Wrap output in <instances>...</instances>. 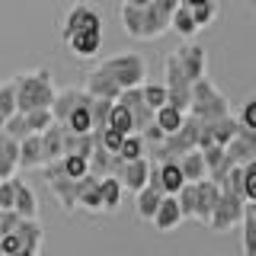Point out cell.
I'll use <instances>...</instances> for the list:
<instances>
[{
	"mask_svg": "<svg viewBox=\"0 0 256 256\" xmlns=\"http://www.w3.org/2000/svg\"><path fill=\"white\" fill-rule=\"evenodd\" d=\"M90 100V93L86 90H77V86H68V90H58L54 93V100H52V116H54V122H64V118L74 112L80 102H86Z\"/></svg>",
	"mask_w": 256,
	"mask_h": 256,
	"instance_id": "16",
	"label": "cell"
},
{
	"mask_svg": "<svg viewBox=\"0 0 256 256\" xmlns=\"http://www.w3.org/2000/svg\"><path fill=\"white\" fill-rule=\"evenodd\" d=\"M90 96H100V100H118V93H122V86L112 80L102 68H96L86 74V86H84Z\"/></svg>",
	"mask_w": 256,
	"mask_h": 256,
	"instance_id": "18",
	"label": "cell"
},
{
	"mask_svg": "<svg viewBox=\"0 0 256 256\" xmlns=\"http://www.w3.org/2000/svg\"><path fill=\"white\" fill-rule=\"evenodd\" d=\"M150 4H154L157 10H160V13L173 16V10H176V6H180V0H150Z\"/></svg>",
	"mask_w": 256,
	"mask_h": 256,
	"instance_id": "47",
	"label": "cell"
},
{
	"mask_svg": "<svg viewBox=\"0 0 256 256\" xmlns=\"http://www.w3.org/2000/svg\"><path fill=\"white\" fill-rule=\"evenodd\" d=\"M109 128H116V132H122V134H132L134 132V116H132V109L125 106L122 100H112V109H109Z\"/></svg>",
	"mask_w": 256,
	"mask_h": 256,
	"instance_id": "26",
	"label": "cell"
},
{
	"mask_svg": "<svg viewBox=\"0 0 256 256\" xmlns=\"http://www.w3.org/2000/svg\"><path fill=\"white\" fill-rule=\"evenodd\" d=\"M180 166H182V176H186V182H198L202 176H208L205 170V157H202V150H189V154H182L180 157Z\"/></svg>",
	"mask_w": 256,
	"mask_h": 256,
	"instance_id": "29",
	"label": "cell"
},
{
	"mask_svg": "<svg viewBox=\"0 0 256 256\" xmlns=\"http://www.w3.org/2000/svg\"><path fill=\"white\" fill-rule=\"evenodd\" d=\"M218 13H221V4H218V0H205V4L192 6V16H196V26L198 29H208L214 20H218Z\"/></svg>",
	"mask_w": 256,
	"mask_h": 256,
	"instance_id": "33",
	"label": "cell"
},
{
	"mask_svg": "<svg viewBox=\"0 0 256 256\" xmlns=\"http://www.w3.org/2000/svg\"><path fill=\"white\" fill-rule=\"evenodd\" d=\"M125 4H132V6H148L150 0H125Z\"/></svg>",
	"mask_w": 256,
	"mask_h": 256,
	"instance_id": "49",
	"label": "cell"
},
{
	"mask_svg": "<svg viewBox=\"0 0 256 256\" xmlns=\"http://www.w3.org/2000/svg\"><path fill=\"white\" fill-rule=\"evenodd\" d=\"M118 157H122V160H138V157H144V138H141V132L125 134L122 148H118Z\"/></svg>",
	"mask_w": 256,
	"mask_h": 256,
	"instance_id": "35",
	"label": "cell"
},
{
	"mask_svg": "<svg viewBox=\"0 0 256 256\" xmlns=\"http://www.w3.org/2000/svg\"><path fill=\"white\" fill-rule=\"evenodd\" d=\"M93 134H96V141H100L109 154H118V148H122V141H125V134L116 132V128H109V125L100 128V132H93Z\"/></svg>",
	"mask_w": 256,
	"mask_h": 256,
	"instance_id": "41",
	"label": "cell"
},
{
	"mask_svg": "<svg viewBox=\"0 0 256 256\" xmlns=\"http://www.w3.org/2000/svg\"><path fill=\"white\" fill-rule=\"evenodd\" d=\"M122 26L132 38L150 42V38H160L164 32H170V16L160 13L154 4H148V6L122 4Z\"/></svg>",
	"mask_w": 256,
	"mask_h": 256,
	"instance_id": "2",
	"label": "cell"
},
{
	"mask_svg": "<svg viewBox=\"0 0 256 256\" xmlns=\"http://www.w3.org/2000/svg\"><path fill=\"white\" fill-rule=\"evenodd\" d=\"M90 26H102V16L100 10H93L90 4H74L64 16V26H61V38H70L80 29H90Z\"/></svg>",
	"mask_w": 256,
	"mask_h": 256,
	"instance_id": "10",
	"label": "cell"
},
{
	"mask_svg": "<svg viewBox=\"0 0 256 256\" xmlns=\"http://www.w3.org/2000/svg\"><path fill=\"white\" fill-rule=\"evenodd\" d=\"M154 122L164 128V134H173L176 128L186 122V112H180L176 106H170V102H166V106H160V109L154 112Z\"/></svg>",
	"mask_w": 256,
	"mask_h": 256,
	"instance_id": "30",
	"label": "cell"
},
{
	"mask_svg": "<svg viewBox=\"0 0 256 256\" xmlns=\"http://www.w3.org/2000/svg\"><path fill=\"white\" fill-rule=\"evenodd\" d=\"M237 122L244 128H253V132H256V96H250V100L244 102V112H240Z\"/></svg>",
	"mask_w": 256,
	"mask_h": 256,
	"instance_id": "45",
	"label": "cell"
},
{
	"mask_svg": "<svg viewBox=\"0 0 256 256\" xmlns=\"http://www.w3.org/2000/svg\"><path fill=\"white\" fill-rule=\"evenodd\" d=\"M77 208L86 212H102V196H100V176L86 173L77 180Z\"/></svg>",
	"mask_w": 256,
	"mask_h": 256,
	"instance_id": "17",
	"label": "cell"
},
{
	"mask_svg": "<svg viewBox=\"0 0 256 256\" xmlns=\"http://www.w3.org/2000/svg\"><path fill=\"white\" fill-rule=\"evenodd\" d=\"M13 198H16L13 176H10V180H0V208H13Z\"/></svg>",
	"mask_w": 256,
	"mask_h": 256,
	"instance_id": "46",
	"label": "cell"
},
{
	"mask_svg": "<svg viewBox=\"0 0 256 256\" xmlns=\"http://www.w3.org/2000/svg\"><path fill=\"white\" fill-rule=\"evenodd\" d=\"M58 166H61L64 176L80 180V176L90 173V157H84V154H64V157H58Z\"/></svg>",
	"mask_w": 256,
	"mask_h": 256,
	"instance_id": "31",
	"label": "cell"
},
{
	"mask_svg": "<svg viewBox=\"0 0 256 256\" xmlns=\"http://www.w3.org/2000/svg\"><path fill=\"white\" fill-rule=\"evenodd\" d=\"M250 4H253V6H256V0H250Z\"/></svg>",
	"mask_w": 256,
	"mask_h": 256,
	"instance_id": "51",
	"label": "cell"
},
{
	"mask_svg": "<svg viewBox=\"0 0 256 256\" xmlns=\"http://www.w3.org/2000/svg\"><path fill=\"white\" fill-rule=\"evenodd\" d=\"M164 74H166V102L176 106L180 112H189L192 106V80L186 77V70H182V64L176 54H170L164 64Z\"/></svg>",
	"mask_w": 256,
	"mask_h": 256,
	"instance_id": "6",
	"label": "cell"
},
{
	"mask_svg": "<svg viewBox=\"0 0 256 256\" xmlns=\"http://www.w3.org/2000/svg\"><path fill=\"white\" fill-rule=\"evenodd\" d=\"M13 112H16V80H6V84H0V128Z\"/></svg>",
	"mask_w": 256,
	"mask_h": 256,
	"instance_id": "32",
	"label": "cell"
},
{
	"mask_svg": "<svg viewBox=\"0 0 256 256\" xmlns=\"http://www.w3.org/2000/svg\"><path fill=\"white\" fill-rule=\"evenodd\" d=\"M244 198L256 202V157L250 164H244Z\"/></svg>",
	"mask_w": 256,
	"mask_h": 256,
	"instance_id": "43",
	"label": "cell"
},
{
	"mask_svg": "<svg viewBox=\"0 0 256 256\" xmlns=\"http://www.w3.org/2000/svg\"><path fill=\"white\" fill-rule=\"evenodd\" d=\"M221 189L230 192V196H244V164H234V166H230V173L224 176Z\"/></svg>",
	"mask_w": 256,
	"mask_h": 256,
	"instance_id": "42",
	"label": "cell"
},
{
	"mask_svg": "<svg viewBox=\"0 0 256 256\" xmlns=\"http://www.w3.org/2000/svg\"><path fill=\"white\" fill-rule=\"evenodd\" d=\"M109 109H112V100H100V96H90L93 132H100V128H106V122H109Z\"/></svg>",
	"mask_w": 256,
	"mask_h": 256,
	"instance_id": "37",
	"label": "cell"
},
{
	"mask_svg": "<svg viewBox=\"0 0 256 256\" xmlns=\"http://www.w3.org/2000/svg\"><path fill=\"white\" fill-rule=\"evenodd\" d=\"M0 132H6V134H10V138H16V141H22L26 134H32V132H29V122H26V112L16 109L13 116L4 122V128H0Z\"/></svg>",
	"mask_w": 256,
	"mask_h": 256,
	"instance_id": "34",
	"label": "cell"
},
{
	"mask_svg": "<svg viewBox=\"0 0 256 256\" xmlns=\"http://www.w3.org/2000/svg\"><path fill=\"white\" fill-rule=\"evenodd\" d=\"M70 48V54L74 58H96L102 48V26H90V29H80L74 32L70 38H64Z\"/></svg>",
	"mask_w": 256,
	"mask_h": 256,
	"instance_id": "11",
	"label": "cell"
},
{
	"mask_svg": "<svg viewBox=\"0 0 256 256\" xmlns=\"http://www.w3.org/2000/svg\"><path fill=\"white\" fill-rule=\"evenodd\" d=\"M182 221H186V218H182V212H180V202H176V196H164V198H160L154 218H150V224H154L160 234H170V230H176Z\"/></svg>",
	"mask_w": 256,
	"mask_h": 256,
	"instance_id": "14",
	"label": "cell"
},
{
	"mask_svg": "<svg viewBox=\"0 0 256 256\" xmlns=\"http://www.w3.org/2000/svg\"><path fill=\"white\" fill-rule=\"evenodd\" d=\"M26 122H29V132H36V134H42L48 125L54 122V116H52V109H29L26 112Z\"/></svg>",
	"mask_w": 256,
	"mask_h": 256,
	"instance_id": "40",
	"label": "cell"
},
{
	"mask_svg": "<svg viewBox=\"0 0 256 256\" xmlns=\"http://www.w3.org/2000/svg\"><path fill=\"white\" fill-rule=\"evenodd\" d=\"M148 176H150V164L148 157H138V160H125L122 170H118V180H122V186L128 192H138L148 186Z\"/></svg>",
	"mask_w": 256,
	"mask_h": 256,
	"instance_id": "15",
	"label": "cell"
},
{
	"mask_svg": "<svg viewBox=\"0 0 256 256\" xmlns=\"http://www.w3.org/2000/svg\"><path fill=\"white\" fill-rule=\"evenodd\" d=\"M202 157H205V170L218 166L224 160V144H208V148H202Z\"/></svg>",
	"mask_w": 256,
	"mask_h": 256,
	"instance_id": "44",
	"label": "cell"
},
{
	"mask_svg": "<svg viewBox=\"0 0 256 256\" xmlns=\"http://www.w3.org/2000/svg\"><path fill=\"white\" fill-rule=\"evenodd\" d=\"M141 96H144V102H148L154 112L160 106H166V86L164 84H148V80H144V84H141Z\"/></svg>",
	"mask_w": 256,
	"mask_h": 256,
	"instance_id": "36",
	"label": "cell"
},
{
	"mask_svg": "<svg viewBox=\"0 0 256 256\" xmlns=\"http://www.w3.org/2000/svg\"><path fill=\"white\" fill-rule=\"evenodd\" d=\"M189 116H196L198 122H214V118H221V116H230V100L208 77H202V80H196V84H192Z\"/></svg>",
	"mask_w": 256,
	"mask_h": 256,
	"instance_id": "3",
	"label": "cell"
},
{
	"mask_svg": "<svg viewBox=\"0 0 256 256\" xmlns=\"http://www.w3.org/2000/svg\"><path fill=\"white\" fill-rule=\"evenodd\" d=\"M13 186H16L13 208L22 214V218H38V198H36V192H32L22 180H13Z\"/></svg>",
	"mask_w": 256,
	"mask_h": 256,
	"instance_id": "23",
	"label": "cell"
},
{
	"mask_svg": "<svg viewBox=\"0 0 256 256\" xmlns=\"http://www.w3.org/2000/svg\"><path fill=\"white\" fill-rule=\"evenodd\" d=\"M170 29L173 32H180L182 38H192L198 32V26H196V16H192V6H186V4H180L173 10V16H170Z\"/></svg>",
	"mask_w": 256,
	"mask_h": 256,
	"instance_id": "27",
	"label": "cell"
},
{
	"mask_svg": "<svg viewBox=\"0 0 256 256\" xmlns=\"http://www.w3.org/2000/svg\"><path fill=\"white\" fill-rule=\"evenodd\" d=\"M176 202H180L182 218H196V182H182V189L176 192Z\"/></svg>",
	"mask_w": 256,
	"mask_h": 256,
	"instance_id": "38",
	"label": "cell"
},
{
	"mask_svg": "<svg viewBox=\"0 0 256 256\" xmlns=\"http://www.w3.org/2000/svg\"><path fill=\"white\" fill-rule=\"evenodd\" d=\"M180 4H186V6H198V4H205V0H180Z\"/></svg>",
	"mask_w": 256,
	"mask_h": 256,
	"instance_id": "50",
	"label": "cell"
},
{
	"mask_svg": "<svg viewBox=\"0 0 256 256\" xmlns=\"http://www.w3.org/2000/svg\"><path fill=\"white\" fill-rule=\"evenodd\" d=\"M100 196H102V212H118L125 196V186L118 176H100Z\"/></svg>",
	"mask_w": 256,
	"mask_h": 256,
	"instance_id": "22",
	"label": "cell"
},
{
	"mask_svg": "<svg viewBox=\"0 0 256 256\" xmlns=\"http://www.w3.org/2000/svg\"><path fill=\"white\" fill-rule=\"evenodd\" d=\"M106 74L116 80L122 90H128V86H141L144 77H148V61L141 58V54L134 52H125V54H116V58H106L100 64Z\"/></svg>",
	"mask_w": 256,
	"mask_h": 256,
	"instance_id": "5",
	"label": "cell"
},
{
	"mask_svg": "<svg viewBox=\"0 0 256 256\" xmlns=\"http://www.w3.org/2000/svg\"><path fill=\"white\" fill-rule=\"evenodd\" d=\"M138 196V218L141 221H150L154 218V212H157V205H160V198H164V189H157V186H144V189H138L134 192Z\"/></svg>",
	"mask_w": 256,
	"mask_h": 256,
	"instance_id": "25",
	"label": "cell"
},
{
	"mask_svg": "<svg viewBox=\"0 0 256 256\" xmlns=\"http://www.w3.org/2000/svg\"><path fill=\"white\" fill-rule=\"evenodd\" d=\"M13 256H38V250H29V246H22V250H16Z\"/></svg>",
	"mask_w": 256,
	"mask_h": 256,
	"instance_id": "48",
	"label": "cell"
},
{
	"mask_svg": "<svg viewBox=\"0 0 256 256\" xmlns=\"http://www.w3.org/2000/svg\"><path fill=\"white\" fill-rule=\"evenodd\" d=\"M244 214H246V198L244 196H230V192L221 189V198L214 202V212H212V218H208V228L224 234V230H230L234 224L244 221Z\"/></svg>",
	"mask_w": 256,
	"mask_h": 256,
	"instance_id": "7",
	"label": "cell"
},
{
	"mask_svg": "<svg viewBox=\"0 0 256 256\" xmlns=\"http://www.w3.org/2000/svg\"><path fill=\"white\" fill-rule=\"evenodd\" d=\"M16 166H20V141L0 132V180L16 176Z\"/></svg>",
	"mask_w": 256,
	"mask_h": 256,
	"instance_id": "20",
	"label": "cell"
},
{
	"mask_svg": "<svg viewBox=\"0 0 256 256\" xmlns=\"http://www.w3.org/2000/svg\"><path fill=\"white\" fill-rule=\"evenodd\" d=\"M42 154H45V164L64 157V125L61 122H52L42 132Z\"/></svg>",
	"mask_w": 256,
	"mask_h": 256,
	"instance_id": "21",
	"label": "cell"
},
{
	"mask_svg": "<svg viewBox=\"0 0 256 256\" xmlns=\"http://www.w3.org/2000/svg\"><path fill=\"white\" fill-rule=\"evenodd\" d=\"M198 148V118L189 116L186 112V122H182L180 128H176L173 134H166L160 144H154V160L160 164V160H180L182 154H189V150Z\"/></svg>",
	"mask_w": 256,
	"mask_h": 256,
	"instance_id": "4",
	"label": "cell"
},
{
	"mask_svg": "<svg viewBox=\"0 0 256 256\" xmlns=\"http://www.w3.org/2000/svg\"><path fill=\"white\" fill-rule=\"evenodd\" d=\"M218 198H221V186L214 180H208V176H202V180L196 182V221L208 224Z\"/></svg>",
	"mask_w": 256,
	"mask_h": 256,
	"instance_id": "13",
	"label": "cell"
},
{
	"mask_svg": "<svg viewBox=\"0 0 256 256\" xmlns=\"http://www.w3.org/2000/svg\"><path fill=\"white\" fill-rule=\"evenodd\" d=\"M176 58H180L182 70H186V77L192 80V84L202 80V77H208V52H205L202 45H196V42L182 45L180 52H176Z\"/></svg>",
	"mask_w": 256,
	"mask_h": 256,
	"instance_id": "12",
	"label": "cell"
},
{
	"mask_svg": "<svg viewBox=\"0 0 256 256\" xmlns=\"http://www.w3.org/2000/svg\"><path fill=\"white\" fill-rule=\"evenodd\" d=\"M13 230L20 234V240L29 246V250H42L45 230H42V221H38V218H20V224H16Z\"/></svg>",
	"mask_w": 256,
	"mask_h": 256,
	"instance_id": "24",
	"label": "cell"
},
{
	"mask_svg": "<svg viewBox=\"0 0 256 256\" xmlns=\"http://www.w3.org/2000/svg\"><path fill=\"white\" fill-rule=\"evenodd\" d=\"M20 166L22 170H38L45 166V154H42V134H26L20 141Z\"/></svg>",
	"mask_w": 256,
	"mask_h": 256,
	"instance_id": "19",
	"label": "cell"
},
{
	"mask_svg": "<svg viewBox=\"0 0 256 256\" xmlns=\"http://www.w3.org/2000/svg\"><path fill=\"white\" fill-rule=\"evenodd\" d=\"M244 256H256V214L246 208V214H244Z\"/></svg>",
	"mask_w": 256,
	"mask_h": 256,
	"instance_id": "39",
	"label": "cell"
},
{
	"mask_svg": "<svg viewBox=\"0 0 256 256\" xmlns=\"http://www.w3.org/2000/svg\"><path fill=\"white\" fill-rule=\"evenodd\" d=\"M68 132H74V134H86V132H93V116H90V100L86 102H80V106L70 112L68 118L61 122Z\"/></svg>",
	"mask_w": 256,
	"mask_h": 256,
	"instance_id": "28",
	"label": "cell"
},
{
	"mask_svg": "<svg viewBox=\"0 0 256 256\" xmlns=\"http://www.w3.org/2000/svg\"><path fill=\"white\" fill-rule=\"evenodd\" d=\"M16 80V109L20 112H29V109H52V100H54V80H52V70L48 68H38V70H29V74H20L13 77Z\"/></svg>",
	"mask_w": 256,
	"mask_h": 256,
	"instance_id": "1",
	"label": "cell"
},
{
	"mask_svg": "<svg viewBox=\"0 0 256 256\" xmlns=\"http://www.w3.org/2000/svg\"><path fill=\"white\" fill-rule=\"evenodd\" d=\"M42 170H45L48 189H52V196L58 198L61 212H68V214H70V212L77 208V180H70V176H64V173H61L58 160H52V164H45Z\"/></svg>",
	"mask_w": 256,
	"mask_h": 256,
	"instance_id": "8",
	"label": "cell"
},
{
	"mask_svg": "<svg viewBox=\"0 0 256 256\" xmlns=\"http://www.w3.org/2000/svg\"><path fill=\"white\" fill-rule=\"evenodd\" d=\"M148 182H150V186H157V189H164V196H176V192L182 189V182H186L180 160H160L157 166H150Z\"/></svg>",
	"mask_w": 256,
	"mask_h": 256,
	"instance_id": "9",
	"label": "cell"
}]
</instances>
